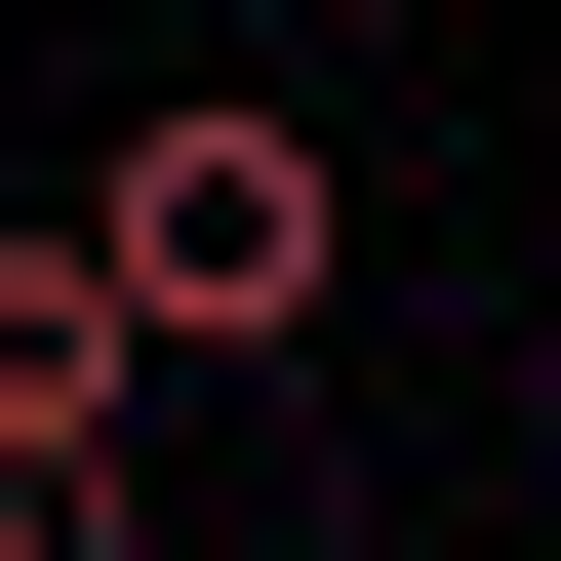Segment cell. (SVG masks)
I'll use <instances>...</instances> for the list:
<instances>
[{
  "mask_svg": "<svg viewBox=\"0 0 561 561\" xmlns=\"http://www.w3.org/2000/svg\"><path fill=\"white\" fill-rule=\"evenodd\" d=\"M81 280L161 321V362H321V321H362V201H321L280 81H161V121L81 161Z\"/></svg>",
  "mask_w": 561,
  "mask_h": 561,
  "instance_id": "cell-1",
  "label": "cell"
},
{
  "mask_svg": "<svg viewBox=\"0 0 561 561\" xmlns=\"http://www.w3.org/2000/svg\"><path fill=\"white\" fill-rule=\"evenodd\" d=\"M121 442H161V321L81 280V201L0 241V522H121Z\"/></svg>",
  "mask_w": 561,
  "mask_h": 561,
  "instance_id": "cell-2",
  "label": "cell"
},
{
  "mask_svg": "<svg viewBox=\"0 0 561 561\" xmlns=\"http://www.w3.org/2000/svg\"><path fill=\"white\" fill-rule=\"evenodd\" d=\"M0 561H121V522H0Z\"/></svg>",
  "mask_w": 561,
  "mask_h": 561,
  "instance_id": "cell-3",
  "label": "cell"
}]
</instances>
